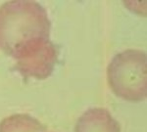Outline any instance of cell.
I'll list each match as a JSON object with an SVG mask.
<instances>
[{
    "label": "cell",
    "mask_w": 147,
    "mask_h": 132,
    "mask_svg": "<svg viewBox=\"0 0 147 132\" xmlns=\"http://www.w3.org/2000/svg\"><path fill=\"white\" fill-rule=\"evenodd\" d=\"M51 23L45 9L30 0H14L0 7V49L12 57L23 47L49 38Z\"/></svg>",
    "instance_id": "1"
},
{
    "label": "cell",
    "mask_w": 147,
    "mask_h": 132,
    "mask_svg": "<svg viewBox=\"0 0 147 132\" xmlns=\"http://www.w3.org/2000/svg\"><path fill=\"white\" fill-rule=\"evenodd\" d=\"M146 53L127 49L114 56L107 68L109 86L118 97L130 102L146 98Z\"/></svg>",
    "instance_id": "2"
},
{
    "label": "cell",
    "mask_w": 147,
    "mask_h": 132,
    "mask_svg": "<svg viewBox=\"0 0 147 132\" xmlns=\"http://www.w3.org/2000/svg\"><path fill=\"white\" fill-rule=\"evenodd\" d=\"M58 54V48L50 39L40 38L23 47L13 58L23 76L41 80L53 72Z\"/></svg>",
    "instance_id": "3"
},
{
    "label": "cell",
    "mask_w": 147,
    "mask_h": 132,
    "mask_svg": "<svg viewBox=\"0 0 147 132\" xmlns=\"http://www.w3.org/2000/svg\"><path fill=\"white\" fill-rule=\"evenodd\" d=\"M75 132H121L119 122L103 108L89 109L80 117Z\"/></svg>",
    "instance_id": "4"
},
{
    "label": "cell",
    "mask_w": 147,
    "mask_h": 132,
    "mask_svg": "<svg viewBox=\"0 0 147 132\" xmlns=\"http://www.w3.org/2000/svg\"><path fill=\"white\" fill-rule=\"evenodd\" d=\"M45 126L27 114L12 115L0 122V132H44Z\"/></svg>",
    "instance_id": "5"
}]
</instances>
